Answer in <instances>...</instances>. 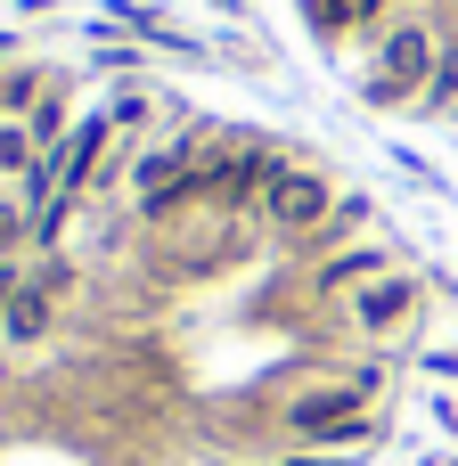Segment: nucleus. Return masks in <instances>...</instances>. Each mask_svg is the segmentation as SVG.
<instances>
[{
    "mask_svg": "<svg viewBox=\"0 0 458 466\" xmlns=\"http://www.w3.org/2000/svg\"><path fill=\"white\" fill-rule=\"evenodd\" d=\"M369 393H377V377H352V385H328V393H303V401H295V426H303V434H328V426H352Z\"/></svg>",
    "mask_w": 458,
    "mask_h": 466,
    "instance_id": "20e7f679",
    "label": "nucleus"
},
{
    "mask_svg": "<svg viewBox=\"0 0 458 466\" xmlns=\"http://www.w3.org/2000/svg\"><path fill=\"white\" fill-rule=\"evenodd\" d=\"M41 328H49V295H41V287H25V295L8 303V336H41Z\"/></svg>",
    "mask_w": 458,
    "mask_h": 466,
    "instance_id": "423d86ee",
    "label": "nucleus"
},
{
    "mask_svg": "<svg viewBox=\"0 0 458 466\" xmlns=\"http://www.w3.org/2000/svg\"><path fill=\"white\" fill-rule=\"evenodd\" d=\"M434 66H443V57H434V33H426V25H393L385 49H377V82H369V90H377V98H410V90L434 82Z\"/></svg>",
    "mask_w": 458,
    "mask_h": 466,
    "instance_id": "f03ea898",
    "label": "nucleus"
},
{
    "mask_svg": "<svg viewBox=\"0 0 458 466\" xmlns=\"http://www.w3.org/2000/svg\"><path fill=\"white\" fill-rule=\"evenodd\" d=\"M385 270H393V246H344L336 262H320V295H352V287H369Z\"/></svg>",
    "mask_w": 458,
    "mask_h": 466,
    "instance_id": "39448f33",
    "label": "nucleus"
},
{
    "mask_svg": "<svg viewBox=\"0 0 458 466\" xmlns=\"http://www.w3.org/2000/svg\"><path fill=\"white\" fill-rule=\"evenodd\" d=\"M410 279L402 270H385V279H369V287H352V328H369V336H393L402 319H410Z\"/></svg>",
    "mask_w": 458,
    "mask_h": 466,
    "instance_id": "7ed1b4c3",
    "label": "nucleus"
},
{
    "mask_svg": "<svg viewBox=\"0 0 458 466\" xmlns=\"http://www.w3.org/2000/svg\"><path fill=\"white\" fill-rule=\"evenodd\" d=\"M328 213H336L328 172H270V188H262V221H270L279 238H311Z\"/></svg>",
    "mask_w": 458,
    "mask_h": 466,
    "instance_id": "f257e3e1",
    "label": "nucleus"
},
{
    "mask_svg": "<svg viewBox=\"0 0 458 466\" xmlns=\"http://www.w3.org/2000/svg\"><path fill=\"white\" fill-rule=\"evenodd\" d=\"M33 164V131L25 123H0V172H25Z\"/></svg>",
    "mask_w": 458,
    "mask_h": 466,
    "instance_id": "0eeeda50",
    "label": "nucleus"
},
{
    "mask_svg": "<svg viewBox=\"0 0 458 466\" xmlns=\"http://www.w3.org/2000/svg\"><path fill=\"white\" fill-rule=\"evenodd\" d=\"M279 466H328V459H279Z\"/></svg>",
    "mask_w": 458,
    "mask_h": 466,
    "instance_id": "6e6552de",
    "label": "nucleus"
}]
</instances>
